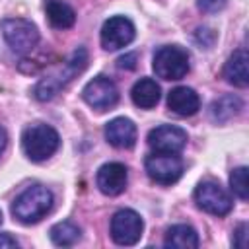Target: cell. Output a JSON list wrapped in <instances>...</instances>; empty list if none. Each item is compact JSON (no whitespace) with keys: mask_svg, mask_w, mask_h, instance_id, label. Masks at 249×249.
<instances>
[{"mask_svg":"<svg viewBox=\"0 0 249 249\" xmlns=\"http://www.w3.org/2000/svg\"><path fill=\"white\" fill-rule=\"evenodd\" d=\"M6 144H8V134H6V128H4L2 124H0V154L4 152Z\"/></svg>","mask_w":249,"mask_h":249,"instance_id":"obj_26","label":"cell"},{"mask_svg":"<svg viewBox=\"0 0 249 249\" xmlns=\"http://www.w3.org/2000/svg\"><path fill=\"white\" fill-rule=\"evenodd\" d=\"M60 146V136L51 124H31L21 134V148L23 154L31 161H45L49 160Z\"/></svg>","mask_w":249,"mask_h":249,"instance_id":"obj_3","label":"cell"},{"mask_svg":"<svg viewBox=\"0 0 249 249\" xmlns=\"http://www.w3.org/2000/svg\"><path fill=\"white\" fill-rule=\"evenodd\" d=\"M0 41L12 54L23 56L31 53L39 43V31L27 19L10 18L0 23Z\"/></svg>","mask_w":249,"mask_h":249,"instance_id":"obj_4","label":"cell"},{"mask_svg":"<svg viewBox=\"0 0 249 249\" xmlns=\"http://www.w3.org/2000/svg\"><path fill=\"white\" fill-rule=\"evenodd\" d=\"M2 222H4V218H2V212H0V226H2Z\"/></svg>","mask_w":249,"mask_h":249,"instance_id":"obj_27","label":"cell"},{"mask_svg":"<svg viewBox=\"0 0 249 249\" xmlns=\"http://www.w3.org/2000/svg\"><path fill=\"white\" fill-rule=\"evenodd\" d=\"M241 109H243V101L237 95H224L210 105V117L216 123H226L233 119Z\"/></svg>","mask_w":249,"mask_h":249,"instance_id":"obj_19","label":"cell"},{"mask_svg":"<svg viewBox=\"0 0 249 249\" xmlns=\"http://www.w3.org/2000/svg\"><path fill=\"white\" fill-rule=\"evenodd\" d=\"M146 173L154 183L160 185H173L183 175V160L177 154L154 152L144 161Z\"/></svg>","mask_w":249,"mask_h":249,"instance_id":"obj_6","label":"cell"},{"mask_svg":"<svg viewBox=\"0 0 249 249\" xmlns=\"http://www.w3.org/2000/svg\"><path fill=\"white\" fill-rule=\"evenodd\" d=\"M97 187L103 195L107 196H117L126 189V181H128V171L123 163L119 161H109L103 163L97 171Z\"/></svg>","mask_w":249,"mask_h":249,"instance_id":"obj_12","label":"cell"},{"mask_svg":"<svg viewBox=\"0 0 249 249\" xmlns=\"http://www.w3.org/2000/svg\"><path fill=\"white\" fill-rule=\"evenodd\" d=\"M49 235H51V241H53L54 245H58V247H70V245H74V243L80 239L82 231H80V228H78L76 224H72V222L66 220V222L54 224V226L51 228Z\"/></svg>","mask_w":249,"mask_h":249,"instance_id":"obj_20","label":"cell"},{"mask_svg":"<svg viewBox=\"0 0 249 249\" xmlns=\"http://www.w3.org/2000/svg\"><path fill=\"white\" fill-rule=\"evenodd\" d=\"M45 14H47L51 25L56 29H68L76 21V12L72 10V6H68L62 0H47Z\"/></svg>","mask_w":249,"mask_h":249,"instance_id":"obj_18","label":"cell"},{"mask_svg":"<svg viewBox=\"0 0 249 249\" xmlns=\"http://www.w3.org/2000/svg\"><path fill=\"white\" fill-rule=\"evenodd\" d=\"M86 62H88V53H86V49L74 51L72 56H70L56 72H53V74H49V76H45L43 80L37 82V86H35V89H33L35 97H37L39 101H49V99H53L76 74H80V72L86 68Z\"/></svg>","mask_w":249,"mask_h":249,"instance_id":"obj_2","label":"cell"},{"mask_svg":"<svg viewBox=\"0 0 249 249\" xmlns=\"http://www.w3.org/2000/svg\"><path fill=\"white\" fill-rule=\"evenodd\" d=\"M226 6V0H198V8L206 14H216Z\"/></svg>","mask_w":249,"mask_h":249,"instance_id":"obj_22","label":"cell"},{"mask_svg":"<svg viewBox=\"0 0 249 249\" xmlns=\"http://www.w3.org/2000/svg\"><path fill=\"white\" fill-rule=\"evenodd\" d=\"M130 97H132V103L140 109H152L158 105L160 97H161V89L158 86L156 80L152 78H140L132 89H130Z\"/></svg>","mask_w":249,"mask_h":249,"instance_id":"obj_16","label":"cell"},{"mask_svg":"<svg viewBox=\"0 0 249 249\" xmlns=\"http://www.w3.org/2000/svg\"><path fill=\"white\" fill-rule=\"evenodd\" d=\"M136 66V54L134 53H130V54H124V56H121L119 58V68H134Z\"/></svg>","mask_w":249,"mask_h":249,"instance_id":"obj_24","label":"cell"},{"mask_svg":"<svg viewBox=\"0 0 249 249\" xmlns=\"http://www.w3.org/2000/svg\"><path fill=\"white\" fill-rule=\"evenodd\" d=\"M167 107L179 117H191L200 109V97L193 88L177 86L167 95Z\"/></svg>","mask_w":249,"mask_h":249,"instance_id":"obj_14","label":"cell"},{"mask_svg":"<svg viewBox=\"0 0 249 249\" xmlns=\"http://www.w3.org/2000/svg\"><path fill=\"white\" fill-rule=\"evenodd\" d=\"M154 72L163 80H181L189 72V53L177 45H165L154 54Z\"/></svg>","mask_w":249,"mask_h":249,"instance_id":"obj_5","label":"cell"},{"mask_svg":"<svg viewBox=\"0 0 249 249\" xmlns=\"http://www.w3.org/2000/svg\"><path fill=\"white\" fill-rule=\"evenodd\" d=\"M224 78L228 84L235 88H247L249 84V72H247V53L245 49H237L228 62L224 64Z\"/></svg>","mask_w":249,"mask_h":249,"instance_id":"obj_15","label":"cell"},{"mask_svg":"<svg viewBox=\"0 0 249 249\" xmlns=\"http://www.w3.org/2000/svg\"><path fill=\"white\" fill-rule=\"evenodd\" d=\"M53 202H54V196L47 187L31 185L21 195L16 196V200L12 202V214L18 222L25 226L37 224L51 212Z\"/></svg>","mask_w":249,"mask_h":249,"instance_id":"obj_1","label":"cell"},{"mask_svg":"<svg viewBox=\"0 0 249 249\" xmlns=\"http://www.w3.org/2000/svg\"><path fill=\"white\" fill-rule=\"evenodd\" d=\"M163 245L177 249H195L198 247V233L187 224H175L165 231Z\"/></svg>","mask_w":249,"mask_h":249,"instance_id":"obj_17","label":"cell"},{"mask_svg":"<svg viewBox=\"0 0 249 249\" xmlns=\"http://www.w3.org/2000/svg\"><path fill=\"white\" fill-rule=\"evenodd\" d=\"M18 245L19 243L16 237H12L10 233H0V249L2 247H18Z\"/></svg>","mask_w":249,"mask_h":249,"instance_id":"obj_25","label":"cell"},{"mask_svg":"<svg viewBox=\"0 0 249 249\" xmlns=\"http://www.w3.org/2000/svg\"><path fill=\"white\" fill-rule=\"evenodd\" d=\"M82 95H84V101L97 111H107V109L115 107V103L119 101V89H117L115 82L105 76H97V78L89 80L84 86Z\"/></svg>","mask_w":249,"mask_h":249,"instance_id":"obj_9","label":"cell"},{"mask_svg":"<svg viewBox=\"0 0 249 249\" xmlns=\"http://www.w3.org/2000/svg\"><path fill=\"white\" fill-rule=\"evenodd\" d=\"M136 35V29H134V23L124 18V16H113L109 18L103 27H101V45L103 49L107 51H117V49H123L126 47Z\"/></svg>","mask_w":249,"mask_h":249,"instance_id":"obj_10","label":"cell"},{"mask_svg":"<svg viewBox=\"0 0 249 249\" xmlns=\"http://www.w3.org/2000/svg\"><path fill=\"white\" fill-rule=\"evenodd\" d=\"M105 138L115 148H132L136 144V124L130 119L117 117L105 124Z\"/></svg>","mask_w":249,"mask_h":249,"instance_id":"obj_13","label":"cell"},{"mask_svg":"<svg viewBox=\"0 0 249 249\" xmlns=\"http://www.w3.org/2000/svg\"><path fill=\"white\" fill-rule=\"evenodd\" d=\"M144 231V222L138 212L123 208L111 218V237L117 245H134L140 241Z\"/></svg>","mask_w":249,"mask_h":249,"instance_id":"obj_7","label":"cell"},{"mask_svg":"<svg viewBox=\"0 0 249 249\" xmlns=\"http://www.w3.org/2000/svg\"><path fill=\"white\" fill-rule=\"evenodd\" d=\"M245 237H247V224H239V226H237V230H235L233 245H235V247H239V249H245V247H247Z\"/></svg>","mask_w":249,"mask_h":249,"instance_id":"obj_23","label":"cell"},{"mask_svg":"<svg viewBox=\"0 0 249 249\" xmlns=\"http://www.w3.org/2000/svg\"><path fill=\"white\" fill-rule=\"evenodd\" d=\"M230 187L233 195H237L241 200H247L249 191H247V167H235L230 175Z\"/></svg>","mask_w":249,"mask_h":249,"instance_id":"obj_21","label":"cell"},{"mask_svg":"<svg viewBox=\"0 0 249 249\" xmlns=\"http://www.w3.org/2000/svg\"><path fill=\"white\" fill-rule=\"evenodd\" d=\"M195 202L200 210L214 216H226L233 206L230 195L214 181H202L195 189Z\"/></svg>","mask_w":249,"mask_h":249,"instance_id":"obj_8","label":"cell"},{"mask_svg":"<svg viewBox=\"0 0 249 249\" xmlns=\"http://www.w3.org/2000/svg\"><path fill=\"white\" fill-rule=\"evenodd\" d=\"M148 146L154 152L179 154L187 146V132L173 124H161L148 132Z\"/></svg>","mask_w":249,"mask_h":249,"instance_id":"obj_11","label":"cell"}]
</instances>
